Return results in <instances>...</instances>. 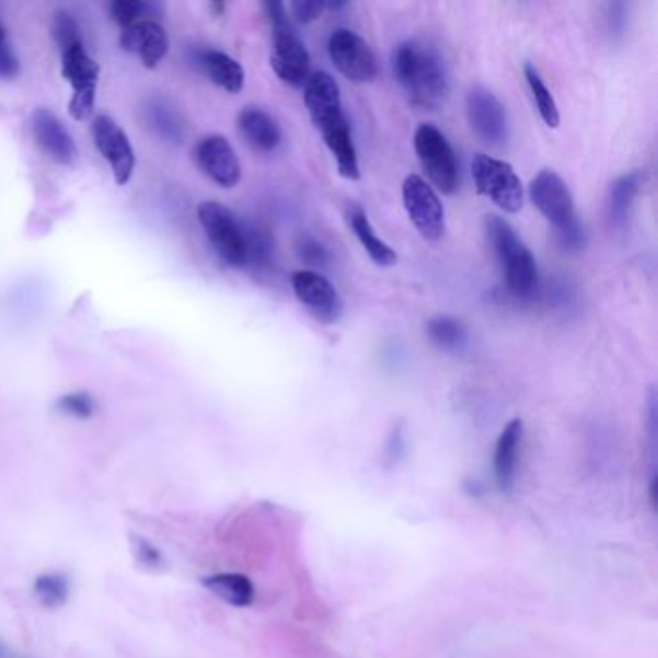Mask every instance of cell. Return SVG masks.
I'll return each instance as SVG.
<instances>
[{
    "label": "cell",
    "instance_id": "7c38bea8",
    "mask_svg": "<svg viewBox=\"0 0 658 658\" xmlns=\"http://www.w3.org/2000/svg\"><path fill=\"white\" fill-rule=\"evenodd\" d=\"M91 136L99 153L103 154L118 186L128 184L136 169V153L128 134L111 116L99 114L91 124Z\"/></svg>",
    "mask_w": 658,
    "mask_h": 658
},
{
    "label": "cell",
    "instance_id": "7402d4cb",
    "mask_svg": "<svg viewBox=\"0 0 658 658\" xmlns=\"http://www.w3.org/2000/svg\"><path fill=\"white\" fill-rule=\"evenodd\" d=\"M201 584L215 597H219L220 601L227 602L230 607H236V609H247L255 601V587H253L252 579L242 574H232V572L215 574V576L204 577Z\"/></svg>",
    "mask_w": 658,
    "mask_h": 658
},
{
    "label": "cell",
    "instance_id": "30bf717a",
    "mask_svg": "<svg viewBox=\"0 0 658 658\" xmlns=\"http://www.w3.org/2000/svg\"><path fill=\"white\" fill-rule=\"evenodd\" d=\"M99 65L88 55L82 45H73L62 50V76L72 85V99L68 113L73 120H88L93 114L97 95Z\"/></svg>",
    "mask_w": 658,
    "mask_h": 658
},
{
    "label": "cell",
    "instance_id": "ac0fdd59",
    "mask_svg": "<svg viewBox=\"0 0 658 658\" xmlns=\"http://www.w3.org/2000/svg\"><path fill=\"white\" fill-rule=\"evenodd\" d=\"M238 130L261 153H273L282 143V130L277 120L259 106H245L244 111H240Z\"/></svg>",
    "mask_w": 658,
    "mask_h": 658
},
{
    "label": "cell",
    "instance_id": "4316f807",
    "mask_svg": "<svg viewBox=\"0 0 658 658\" xmlns=\"http://www.w3.org/2000/svg\"><path fill=\"white\" fill-rule=\"evenodd\" d=\"M429 340L442 350H460L465 344V328L452 318H435L427 323Z\"/></svg>",
    "mask_w": 658,
    "mask_h": 658
},
{
    "label": "cell",
    "instance_id": "1f68e13d",
    "mask_svg": "<svg viewBox=\"0 0 658 658\" xmlns=\"http://www.w3.org/2000/svg\"><path fill=\"white\" fill-rule=\"evenodd\" d=\"M18 73H20V62H18L16 53L12 49L7 27L0 22V78L12 80V78H16Z\"/></svg>",
    "mask_w": 658,
    "mask_h": 658
},
{
    "label": "cell",
    "instance_id": "603a6c76",
    "mask_svg": "<svg viewBox=\"0 0 658 658\" xmlns=\"http://www.w3.org/2000/svg\"><path fill=\"white\" fill-rule=\"evenodd\" d=\"M645 184V172L634 171L617 178L610 187L609 219L612 227L622 228L630 219V212Z\"/></svg>",
    "mask_w": 658,
    "mask_h": 658
},
{
    "label": "cell",
    "instance_id": "44dd1931",
    "mask_svg": "<svg viewBox=\"0 0 658 658\" xmlns=\"http://www.w3.org/2000/svg\"><path fill=\"white\" fill-rule=\"evenodd\" d=\"M348 224L354 230V234L358 238L361 247L366 250L367 255L377 265L392 267L399 261V255L392 250L391 245L377 236V232H374L373 224H371V220L367 217V212L361 207H358V205H354V207L348 209Z\"/></svg>",
    "mask_w": 658,
    "mask_h": 658
},
{
    "label": "cell",
    "instance_id": "836d02e7",
    "mask_svg": "<svg viewBox=\"0 0 658 658\" xmlns=\"http://www.w3.org/2000/svg\"><path fill=\"white\" fill-rule=\"evenodd\" d=\"M134 551H136L139 564H143L147 568H159L163 564V554L157 546L151 545L147 539L136 536L134 539Z\"/></svg>",
    "mask_w": 658,
    "mask_h": 658
},
{
    "label": "cell",
    "instance_id": "484cf974",
    "mask_svg": "<svg viewBox=\"0 0 658 658\" xmlns=\"http://www.w3.org/2000/svg\"><path fill=\"white\" fill-rule=\"evenodd\" d=\"M33 594L45 609H60V607H65L68 597H70V581H68L65 574L47 572V574H42L35 579Z\"/></svg>",
    "mask_w": 658,
    "mask_h": 658
},
{
    "label": "cell",
    "instance_id": "7a4b0ae2",
    "mask_svg": "<svg viewBox=\"0 0 658 658\" xmlns=\"http://www.w3.org/2000/svg\"><path fill=\"white\" fill-rule=\"evenodd\" d=\"M392 68L409 103L439 111L450 95L447 66L439 53L419 42L402 43L392 55Z\"/></svg>",
    "mask_w": 658,
    "mask_h": 658
},
{
    "label": "cell",
    "instance_id": "83f0119b",
    "mask_svg": "<svg viewBox=\"0 0 658 658\" xmlns=\"http://www.w3.org/2000/svg\"><path fill=\"white\" fill-rule=\"evenodd\" d=\"M149 114V124L153 126L157 134H161L169 141H180L182 139V123L178 116L172 111L171 106L164 105L163 101L154 99L151 105L147 106Z\"/></svg>",
    "mask_w": 658,
    "mask_h": 658
},
{
    "label": "cell",
    "instance_id": "9a60e30c",
    "mask_svg": "<svg viewBox=\"0 0 658 658\" xmlns=\"http://www.w3.org/2000/svg\"><path fill=\"white\" fill-rule=\"evenodd\" d=\"M194 157L197 166L219 186L234 187L242 178L240 159L234 147L224 136L212 134L199 139V143L194 149Z\"/></svg>",
    "mask_w": 658,
    "mask_h": 658
},
{
    "label": "cell",
    "instance_id": "ffe728a7",
    "mask_svg": "<svg viewBox=\"0 0 658 658\" xmlns=\"http://www.w3.org/2000/svg\"><path fill=\"white\" fill-rule=\"evenodd\" d=\"M199 65L204 68L205 73L209 76V80L215 85H219L220 90L234 93V95L244 90V68L227 53L217 49L204 50L199 55Z\"/></svg>",
    "mask_w": 658,
    "mask_h": 658
},
{
    "label": "cell",
    "instance_id": "5b68a950",
    "mask_svg": "<svg viewBox=\"0 0 658 658\" xmlns=\"http://www.w3.org/2000/svg\"><path fill=\"white\" fill-rule=\"evenodd\" d=\"M270 24V66L282 82L305 88L311 76V57L298 33L293 32L288 10L282 2L263 4Z\"/></svg>",
    "mask_w": 658,
    "mask_h": 658
},
{
    "label": "cell",
    "instance_id": "277c9868",
    "mask_svg": "<svg viewBox=\"0 0 658 658\" xmlns=\"http://www.w3.org/2000/svg\"><path fill=\"white\" fill-rule=\"evenodd\" d=\"M485 232L503 268L508 292L520 300L533 298L539 288V268L528 245L521 242L505 219L496 215H488L485 219Z\"/></svg>",
    "mask_w": 658,
    "mask_h": 658
},
{
    "label": "cell",
    "instance_id": "6da1fadb",
    "mask_svg": "<svg viewBox=\"0 0 658 658\" xmlns=\"http://www.w3.org/2000/svg\"><path fill=\"white\" fill-rule=\"evenodd\" d=\"M303 99L309 118L321 131L325 146L333 153L342 178L359 180L358 151L351 138V128L344 106L340 88L331 73L315 72L309 76L303 88Z\"/></svg>",
    "mask_w": 658,
    "mask_h": 658
},
{
    "label": "cell",
    "instance_id": "2e32d148",
    "mask_svg": "<svg viewBox=\"0 0 658 658\" xmlns=\"http://www.w3.org/2000/svg\"><path fill=\"white\" fill-rule=\"evenodd\" d=\"M32 131L35 143L50 161L58 164H72L78 157V149L65 124L49 108H37L32 114Z\"/></svg>",
    "mask_w": 658,
    "mask_h": 658
},
{
    "label": "cell",
    "instance_id": "ba28073f",
    "mask_svg": "<svg viewBox=\"0 0 658 658\" xmlns=\"http://www.w3.org/2000/svg\"><path fill=\"white\" fill-rule=\"evenodd\" d=\"M197 219L201 222L215 252L219 253L220 259L230 267L247 265L244 228L240 227L236 217L228 207L217 201H204L197 207Z\"/></svg>",
    "mask_w": 658,
    "mask_h": 658
},
{
    "label": "cell",
    "instance_id": "5bb4252c",
    "mask_svg": "<svg viewBox=\"0 0 658 658\" xmlns=\"http://www.w3.org/2000/svg\"><path fill=\"white\" fill-rule=\"evenodd\" d=\"M292 290L301 305L319 323H338L344 311L340 293L325 277H321L315 270H296L292 275Z\"/></svg>",
    "mask_w": 658,
    "mask_h": 658
},
{
    "label": "cell",
    "instance_id": "8fae6325",
    "mask_svg": "<svg viewBox=\"0 0 658 658\" xmlns=\"http://www.w3.org/2000/svg\"><path fill=\"white\" fill-rule=\"evenodd\" d=\"M328 57L336 70L354 83H371L379 76V60L369 43L350 30H336L328 37Z\"/></svg>",
    "mask_w": 658,
    "mask_h": 658
},
{
    "label": "cell",
    "instance_id": "d6986e66",
    "mask_svg": "<svg viewBox=\"0 0 658 658\" xmlns=\"http://www.w3.org/2000/svg\"><path fill=\"white\" fill-rule=\"evenodd\" d=\"M521 440H523V422L512 419L506 425L495 448V480L496 487L503 493L512 490L516 483V470L520 460Z\"/></svg>",
    "mask_w": 658,
    "mask_h": 658
},
{
    "label": "cell",
    "instance_id": "8992f818",
    "mask_svg": "<svg viewBox=\"0 0 658 658\" xmlns=\"http://www.w3.org/2000/svg\"><path fill=\"white\" fill-rule=\"evenodd\" d=\"M473 186L477 194L505 212L521 211L523 184L510 163L490 154L480 153L472 161Z\"/></svg>",
    "mask_w": 658,
    "mask_h": 658
},
{
    "label": "cell",
    "instance_id": "cb8c5ba5",
    "mask_svg": "<svg viewBox=\"0 0 658 658\" xmlns=\"http://www.w3.org/2000/svg\"><path fill=\"white\" fill-rule=\"evenodd\" d=\"M523 73H526V82H528L531 97L535 101L536 111L541 114L543 123L549 128H558L561 126V111H558V105H556V99H554L551 90L546 88V83L543 82V78H541V73L536 70L535 65L528 62L526 68H523Z\"/></svg>",
    "mask_w": 658,
    "mask_h": 658
},
{
    "label": "cell",
    "instance_id": "52a82bcc",
    "mask_svg": "<svg viewBox=\"0 0 658 658\" xmlns=\"http://www.w3.org/2000/svg\"><path fill=\"white\" fill-rule=\"evenodd\" d=\"M415 154L427 178L442 194L452 196L460 182V166L447 136L432 124H422L414 136Z\"/></svg>",
    "mask_w": 658,
    "mask_h": 658
},
{
    "label": "cell",
    "instance_id": "4dcf8cb0",
    "mask_svg": "<svg viewBox=\"0 0 658 658\" xmlns=\"http://www.w3.org/2000/svg\"><path fill=\"white\" fill-rule=\"evenodd\" d=\"M57 407L62 414L72 415L76 419H90L97 412V404L88 392H70L58 399Z\"/></svg>",
    "mask_w": 658,
    "mask_h": 658
},
{
    "label": "cell",
    "instance_id": "9c48e42d",
    "mask_svg": "<svg viewBox=\"0 0 658 658\" xmlns=\"http://www.w3.org/2000/svg\"><path fill=\"white\" fill-rule=\"evenodd\" d=\"M402 199L415 230L429 242H439L447 232V217L435 187L417 174H409L402 186Z\"/></svg>",
    "mask_w": 658,
    "mask_h": 658
},
{
    "label": "cell",
    "instance_id": "e0dca14e",
    "mask_svg": "<svg viewBox=\"0 0 658 658\" xmlns=\"http://www.w3.org/2000/svg\"><path fill=\"white\" fill-rule=\"evenodd\" d=\"M124 50L138 55L146 68H157L169 53V35L157 20H146L124 27L120 35Z\"/></svg>",
    "mask_w": 658,
    "mask_h": 658
},
{
    "label": "cell",
    "instance_id": "3957f363",
    "mask_svg": "<svg viewBox=\"0 0 658 658\" xmlns=\"http://www.w3.org/2000/svg\"><path fill=\"white\" fill-rule=\"evenodd\" d=\"M529 196L539 212L554 230L558 244L568 252H577L586 244V232L577 219L576 205L568 184L551 169H543L531 180Z\"/></svg>",
    "mask_w": 658,
    "mask_h": 658
},
{
    "label": "cell",
    "instance_id": "e575fe53",
    "mask_svg": "<svg viewBox=\"0 0 658 658\" xmlns=\"http://www.w3.org/2000/svg\"><path fill=\"white\" fill-rule=\"evenodd\" d=\"M290 10H292L293 18L298 22H301V24H311V22L319 20L321 14L325 12L326 4L325 2H303V0H298V2L290 4Z\"/></svg>",
    "mask_w": 658,
    "mask_h": 658
},
{
    "label": "cell",
    "instance_id": "f1b7e54d",
    "mask_svg": "<svg viewBox=\"0 0 658 658\" xmlns=\"http://www.w3.org/2000/svg\"><path fill=\"white\" fill-rule=\"evenodd\" d=\"M245 252H247V265L267 268L273 259V242L265 230L261 228H244Z\"/></svg>",
    "mask_w": 658,
    "mask_h": 658
},
{
    "label": "cell",
    "instance_id": "f546056e",
    "mask_svg": "<svg viewBox=\"0 0 658 658\" xmlns=\"http://www.w3.org/2000/svg\"><path fill=\"white\" fill-rule=\"evenodd\" d=\"M53 35L57 39L60 53L66 49H70L73 45H82V33H80V25L73 20L68 12L65 10H58L53 20Z\"/></svg>",
    "mask_w": 658,
    "mask_h": 658
},
{
    "label": "cell",
    "instance_id": "4fadbf2b",
    "mask_svg": "<svg viewBox=\"0 0 658 658\" xmlns=\"http://www.w3.org/2000/svg\"><path fill=\"white\" fill-rule=\"evenodd\" d=\"M465 113L473 131L488 146H503L508 139V114L493 91L475 85L465 97Z\"/></svg>",
    "mask_w": 658,
    "mask_h": 658
},
{
    "label": "cell",
    "instance_id": "d4e9b609",
    "mask_svg": "<svg viewBox=\"0 0 658 658\" xmlns=\"http://www.w3.org/2000/svg\"><path fill=\"white\" fill-rule=\"evenodd\" d=\"M113 20L120 27L146 22V20H161L164 14L163 4L147 2V0H116L111 4Z\"/></svg>",
    "mask_w": 658,
    "mask_h": 658
},
{
    "label": "cell",
    "instance_id": "d6a6232c",
    "mask_svg": "<svg viewBox=\"0 0 658 658\" xmlns=\"http://www.w3.org/2000/svg\"><path fill=\"white\" fill-rule=\"evenodd\" d=\"M298 253H300L301 259L305 261L308 265H326L328 263V252H326L325 245L321 244L319 240L311 236H301L298 242Z\"/></svg>",
    "mask_w": 658,
    "mask_h": 658
}]
</instances>
